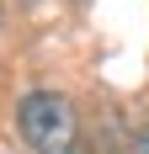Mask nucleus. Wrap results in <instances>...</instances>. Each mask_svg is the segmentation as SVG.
<instances>
[{"instance_id": "obj_1", "label": "nucleus", "mask_w": 149, "mask_h": 154, "mask_svg": "<svg viewBox=\"0 0 149 154\" xmlns=\"http://www.w3.org/2000/svg\"><path fill=\"white\" fill-rule=\"evenodd\" d=\"M16 122H21V138L32 143V154H74L80 117L59 91H32L16 112Z\"/></svg>"}, {"instance_id": "obj_2", "label": "nucleus", "mask_w": 149, "mask_h": 154, "mask_svg": "<svg viewBox=\"0 0 149 154\" xmlns=\"http://www.w3.org/2000/svg\"><path fill=\"white\" fill-rule=\"evenodd\" d=\"M138 154H149V133H144V138H138Z\"/></svg>"}]
</instances>
